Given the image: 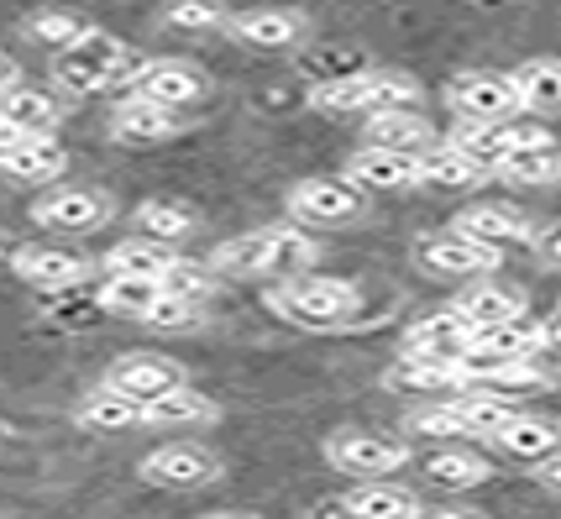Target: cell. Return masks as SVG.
I'll return each instance as SVG.
<instances>
[{
	"label": "cell",
	"instance_id": "cell-1",
	"mask_svg": "<svg viewBox=\"0 0 561 519\" xmlns=\"http://www.w3.org/2000/svg\"><path fill=\"white\" fill-rule=\"evenodd\" d=\"M320 257V242L316 231H305V226H257V231H247V237H231V242H220L210 252V268L220 278H294V273H310Z\"/></svg>",
	"mask_w": 561,
	"mask_h": 519
},
{
	"label": "cell",
	"instance_id": "cell-2",
	"mask_svg": "<svg viewBox=\"0 0 561 519\" xmlns=\"http://www.w3.org/2000/svg\"><path fill=\"white\" fill-rule=\"evenodd\" d=\"M268 310L294 331H346L363 315V295L346 278H325V273H294L278 278L268 289Z\"/></svg>",
	"mask_w": 561,
	"mask_h": 519
},
{
	"label": "cell",
	"instance_id": "cell-3",
	"mask_svg": "<svg viewBox=\"0 0 561 519\" xmlns=\"http://www.w3.org/2000/svg\"><path fill=\"white\" fill-rule=\"evenodd\" d=\"M142 64H137V53L126 48L116 32H100V26H90L79 43H69V48L53 53V79L64 84V90H73V95H100V90H116V84H131V74H137Z\"/></svg>",
	"mask_w": 561,
	"mask_h": 519
},
{
	"label": "cell",
	"instance_id": "cell-4",
	"mask_svg": "<svg viewBox=\"0 0 561 519\" xmlns=\"http://www.w3.org/2000/svg\"><path fill=\"white\" fill-rule=\"evenodd\" d=\"M284 205H289V221L305 226V231H336V226H352L367 210L363 189L352 178H299Z\"/></svg>",
	"mask_w": 561,
	"mask_h": 519
},
{
	"label": "cell",
	"instance_id": "cell-5",
	"mask_svg": "<svg viewBox=\"0 0 561 519\" xmlns=\"http://www.w3.org/2000/svg\"><path fill=\"white\" fill-rule=\"evenodd\" d=\"M325 462L357 483H373V477H393V472L410 462V446L393 441V436H378V430H331L325 441Z\"/></svg>",
	"mask_w": 561,
	"mask_h": 519
},
{
	"label": "cell",
	"instance_id": "cell-6",
	"mask_svg": "<svg viewBox=\"0 0 561 519\" xmlns=\"http://www.w3.org/2000/svg\"><path fill=\"white\" fill-rule=\"evenodd\" d=\"M446 105L457 111V122H514L519 116V90H514V74L462 69L446 84Z\"/></svg>",
	"mask_w": 561,
	"mask_h": 519
},
{
	"label": "cell",
	"instance_id": "cell-7",
	"mask_svg": "<svg viewBox=\"0 0 561 519\" xmlns=\"http://www.w3.org/2000/svg\"><path fill=\"white\" fill-rule=\"evenodd\" d=\"M100 383L116 389V394H126V399H137L147 410V404L169 399L173 389H184L190 372H184V362H173L169 351H126V357H116V362L105 368Z\"/></svg>",
	"mask_w": 561,
	"mask_h": 519
},
{
	"label": "cell",
	"instance_id": "cell-8",
	"mask_svg": "<svg viewBox=\"0 0 561 519\" xmlns=\"http://www.w3.org/2000/svg\"><path fill=\"white\" fill-rule=\"evenodd\" d=\"M116 216L111 195L100 189H84V184H69V189H48V195L32 205V221L53 231V237H90Z\"/></svg>",
	"mask_w": 561,
	"mask_h": 519
},
{
	"label": "cell",
	"instance_id": "cell-9",
	"mask_svg": "<svg viewBox=\"0 0 561 519\" xmlns=\"http://www.w3.org/2000/svg\"><path fill=\"white\" fill-rule=\"evenodd\" d=\"M415 257H420V268L436 273V278H483V273H493L499 263H504V252H499V247L472 242V237H462L457 226L420 237V242H415Z\"/></svg>",
	"mask_w": 561,
	"mask_h": 519
},
{
	"label": "cell",
	"instance_id": "cell-10",
	"mask_svg": "<svg viewBox=\"0 0 561 519\" xmlns=\"http://www.w3.org/2000/svg\"><path fill=\"white\" fill-rule=\"evenodd\" d=\"M137 472L152 488H205L220 477V457L199 441H163L147 451Z\"/></svg>",
	"mask_w": 561,
	"mask_h": 519
},
{
	"label": "cell",
	"instance_id": "cell-11",
	"mask_svg": "<svg viewBox=\"0 0 561 519\" xmlns=\"http://www.w3.org/2000/svg\"><path fill=\"white\" fill-rule=\"evenodd\" d=\"M11 273L22 284H32V289H43V295H69L73 284L90 278V257L69 247H53V242H16Z\"/></svg>",
	"mask_w": 561,
	"mask_h": 519
},
{
	"label": "cell",
	"instance_id": "cell-12",
	"mask_svg": "<svg viewBox=\"0 0 561 519\" xmlns=\"http://www.w3.org/2000/svg\"><path fill=\"white\" fill-rule=\"evenodd\" d=\"M457 231L462 237H472V242H483V247H530L540 231L536 221H530V210H519V205H510V199H483V205H467V210H457Z\"/></svg>",
	"mask_w": 561,
	"mask_h": 519
},
{
	"label": "cell",
	"instance_id": "cell-13",
	"mask_svg": "<svg viewBox=\"0 0 561 519\" xmlns=\"http://www.w3.org/2000/svg\"><path fill=\"white\" fill-rule=\"evenodd\" d=\"M540 346V325H525V321H510V325H489V331H478L472 346H467L462 368L472 372V383L493 368H510V362H530Z\"/></svg>",
	"mask_w": 561,
	"mask_h": 519
},
{
	"label": "cell",
	"instance_id": "cell-14",
	"mask_svg": "<svg viewBox=\"0 0 561 519\" xmlns=\"http://www.w3.org/2000/svg\"><path fill=\"white\" fill-rule=\"evenodd\" d=\"M205 90H210V79L190 58H147L142 69L131 74V95H147V100H158V105H173V111L195 105Z\"/></svg>",
	"mask_w": 561,
	"mask_h": 519
},
{
	"label": "cell",
	"instance_id": "cell-15",
	"mask_svg": "<svg viewBox=\"0 0 561 519\" xmlns=\"http://www.w3.org/2000/svg\"><path fill=\"white\" fill-rule=\"evenodd\" d=\"M310 22L289 11V5H257V11H242L226 22V37L242 43V48H257V53H284V48H299L305 43Z\"/></svg>",
	"mask_w": 561,
	"mask_h": 519
},
{
	"label": "cell",
	"instance_id": "cell-16",
	"mask_svg": "<svg viewBox=\"0 0 561 519\" xmlns=\"http://www.w3.org/2000/svg\"><path fill=\"white\" fill-rule=\"evenodd\" d=\"M451 142L462 152H472L478 163L499 169V163L519 148H546L551 131H546V126H519V122H462L451 131Z\"/></svg>",
	"mask_w": 561,
	"mask_h": 519
},
{
	"label": "cell",
	"instance_id": "cell-17",
	"mask_svg": "<svg viewBox=\"0 0 561 519\" xmlns=\"http://www.w3.org/2000/svg\"><path fill=\"white\" fill-rule=\"evenodd\" d=\"M472 325L446 304L436 315H420L410 331H404V357H425V362H462L467 346H472Z\"/></svg>",
	"mask_w": 561,
	"mask_h": 519
},
{
	"label": "cell",
	"instance_id": "cell-18",
	"mask_svg": "<svg viewBox=\"0 0 561 519\" xmlns=\"http://www.w3.org/2000/svg\"><path fill=\"white\" fill-rule=\"evenodd\" d=\"M451 310H457L472 331H489V325L525 321V295H519L514 284H499L493 273H483V278H467V289L451 299Z\"/></svg>",
	"mask_w": 561,
	"mask_h": 519
},
{
	"label": "cell",
	"instance_id": "cell-19",
	"mask_svg": "<svg viewBox=\"0 0 561 519\" xmlns=\"http://www.w3.org/2000/svg\"><path fill=\"white\" fill-rule=\"evenodd\" d=\"M342 178H352L357 189H378V195H399V189H415L420 184V158H410V152H389V148H357L352 158H346Z\"/></svg>",
	"mask_w": 561,
	"mask_h": 519
},
{
	"label": "cell",
	"instance_id": "cell-20",
	"mask_svg": "<svg viewBox=\"0 0 561 519\" xmlns=\"http://www.w3.org/2000/svg\"><path fill=\"white\" fill-rule=\"evenodd\" d=\"M179 131H184L179 111H173V105H158V100H147V95H126L122 105H116V116H111V137H116V142H137V148L169 142Z\"/></svg>",
	"mask_w": 561,
	"mask_h": 519
},
{
	"label": "cell",
	"instance_id": "cell-21",
	"mask_svg": "<svg viewBox=\"0 0 561 519\" xmlns=\"http://www.w3.org/2000/svg\"><path fill=\"white\" fill-rule=\"evenodd\" d=\"M489 446L493 451H504V457H514V462H540V457H551V451L561 446V420L514 410L510 420L489 436Z\"/></svg>",
	"mask_w": 561,
	"mask_h": 519
},
{
	"label": "cell",
	"instance_id": "cell-22",
	"mask_svg": "<svg viewBox=\"0 0 561 519\" xmlns=\"http://www.w3.org/2000/svg\"><path fill=\"white\" fill-rule=\"evenodd\" d=\"M0 116L16 122L22 131H32V137H53L64 105H58V95H48L43 84H26V79L16 74L11 84H0Z\"/></svg>",
	"mask_w": 561,
	"mask_h": 519
},
{
	"label": "cell",
	"instance_id": "cell-23",
	"mask_svg": "<svg viewBox=\"0 0 561 519\" xmlns=\"http://www.w3.org/2000/svg\"><path fill=\"white\" fill-rule=\"evenodd\" d=\"M363 131H367V148L410 152V158H420L425 148H436V126L425 122L420 111H373Z\"/></svg>",
	"mask_w": 561,
	"mask_h": 519
},
{
	"label": "cell",
	"instance_id": "cell-24",
	"mask_svg": "<svg viewBox=\"0 0 561 519\" xmlns=\"http://www.w3.org/2000/svg\"><path fill=\"white\" fill-rule=\"evenodd\" d=\"M489 173H493L489 163H478V158L462 152L451 137L420 152V184H431V189H478Z\"/></svg>",
	"mask_w": 561,
	"mask_h": 519
},
{
	"label": "cell",
	"instance_id": "cell-25",
	"mask_svg": "<svg viewBox=\"0 0 561 519\" xmlns=\"http://www.w3.org/2000/svg\"><path fill=\"white\" fill-rule=\"evenodd\" d=\"M420 472L436 483V488H451V494H467V488H483L493 477V462L483 451H467V446H440L431 457H420Z\"/></svg>",
	"mask_w": 561,
	"mask_h": 519
},
{
	"label": "cell",
	"instance_id": "cell-26",
	"mask_svg": "<svg viewBox=\"0 0 561 519\" xmlns=\"http://www.w3.org/2000/svg\"><path fill=\"white\" fill-rule=\"evenodd\" d=\"M389 389H404V394H462V389H472V372H467L462 362L399 357L389 368Z\"/></svg>",
	"mask_w": 561,
	"mask_h": 519
},
{
	"label": "cell",
	"instance_id": "cell-27",
	"mask_svg": "<svg viewBox=\"0 0 561 519\" xmlns=\"http://www.w3.org/2000/svg\"><path fill=\"white\" fill-rule=\"evenodd\" d=\"M64 169H69V152L53 137H26L16 152L0 158V178H11V184H58Z\"/></svg>",
	"mask_w": 561,
	"mask_h": 519
},
{
	"label": "cell",
	"instance_id": "cell-28",
	"mask_svg": "<svg viewBox=\"0 0 561 519\" xmlns=\"http://www.w3.org/2000/svg\"><path fill=\"white\" fill-rule=\"evenodd\" d=\"M131 226H137V237L147 242H163V247H179V242H190L195 237V210L184 205V199H142L137 210H131Z\"/></svg>",
	"mask_w": 561,
	"mask_h": 519
},
{
	"label": "cell",
	"instance_id": "cell-29",
	"mask_svg": "<svg viewBox=\"0 0 561 519\" xmlns=\"http://www.w3.org/2000/svg\"><path fill=\"white\" fill-rule=\"evenodd\" d=\"M519 111L530 116H561V58H525L514 69Z\"/></svg>",
	"mask_w": 561,
	"mask_h": 519
},
{
	"label": "cell",
	"instance_id": "cell-30",
	"mask_svg": "<svg viewBox=\"0 0 561 519\" xmlns=\"http://www.w3.org/2000/svg\"><path fill=\"white\" fill-rule=\"evenodd\" d=\"M310 105L320 116H367L373 111V69H352V74H331L310 90Z\"/></svg>",
	"mask_w": 561,
	"mask_h": 519
},
{
	"label": "cell",
	"instance_id": "cell-31",
	"mask_svg": "<svg viewBox=\"0 0 561 519\" xmlns=\"http://www.w3.org/2000/svg\"><path fill=\"white\" fill-rule=\"evenodd\" d=\"M346 509H352V519H420V498L389 477H373L346 494Z\"/></svg>",
	"mask_w": 561,
	"mask_h": 519
},
{
	"label": "cell",
	"instance_id": "cell-32",
	"mask_svg": "<svg viewBox=\"0 0 561 519\" xmlns=\"http://www.w3.org/2000/svg\"><path fill=\"white\" fill-rule=\"evenodd\" d=\"M79 425H90V430H137V425H147V410L137 404V399L116 394V389H90V394L79 399Z\"/></svg>",
	"mask_w": 561,
	"mask_h": 519
},
{
	"label": "cell",
	"instance_id": "cell-33",
	"mask_svg": "<svg viewBox=\"0 0 561 519\" xmlns=\"http://www.w3.org/2000/svg\"><path fill=\"white\" fill-rule=\"evenodd\" d=\"M179 257L173 247H163V242H147V237H126V242H116V247L105 252V273H116V278H163L169 273V263Z\"/></svg>",
	"mask_w": 561,
	"mask_h": 519
},
{
	"label": "cell",
	"instance_id": "cell-34",
	"mask_svg": "<svg viewBox=\"0 0 561 519\" xmlns=\"http://www.w3.org/2000/svg\"><path fill=\"white\" fill-rule=\"evenodd\" d=\"M493 173H499L504 184H514V189H551V184H561V148L557 142H546V148H519Z\"/></svg>",
	"mask_w": 561,
	"mask_h": 519
},
{
	"label": "cell",
	"instance_id": "cell-35",
	"mask_svg": "<svg viewBox=\"0 0 561 519\" xmlns=\"http://www.w3.org/2000/svg\"><path fill=\"white\" fill-rule=\"evenodd\" d=\"M158 295H163V289H158L152 278H116V273H105V284L95 289V304L105 315H122V321L142 325V315L152 310Z\"/></svg>",
	"mask_w": 561,
	"mask_h": 519
},
{
	"label": "cell",
	"instance_id": "cell-36",
	"mask_svg": "<svg viewBox=\"0 0 561 519\" xmlns=\"http://www.w3.org/2000/svg\"><path fill=\"white\" fill-rule=\"evenodd\" d=\"M216 420H220L216 399L195 394L190 383L173 389L169 399H158V404H147V425H216Z\"/></svg>",
	"mask_w": 561,
	"mask_h": 519
},
{
	"label": "cell",
	"instance_id": "cell-37",
	"mask_svg": "<svg viewBox=\"0 0 561 519\" xmlns=\"http://www.w3.org/2000/svg\"><path fill=\"white\" fill-rule=\"evenodd\" d=\"M158 289L179 299H195V304H210L220 295V273L210 263H195V257H173L169 273L158 278Z\"/></svg>",
	"mask_w": 561,
	"mask_h": 519
},
{
	"label": "cell",
	"instance_id": "cell-38",
	"mask_svg": "<svg viewBox=\"0 0 561 519\" xmlns=\"http://www.w3.org/2000/svg\"><path fill=\"white\" fill-rule=\"evenodd\" d=\"M22 32L32 37V43H48L53 53L69 48V43H79L84 32H90V22L79 16V11H58V5H48V11H32L22 22Z\"/></svg>",
	"mask_w": 561,
	"mask_h": 519
},
{
	"label": "cell",
	"instance_id": "cell-39",
	"mask_svg": "<svg viewBox=\"0 0 561 519\" xmlns=\"http://www.w3.org/2000/svg\"><path fill=\"white\" fill-rule=\"evenodd\" d=\"M420 100H425V90H420L415 74H404V69H373V111H420Z\"/></svg>",
	"mask_w": 561,
	"mask_h": 519
},
{
	"label": "cell",
	"instance_id": "cell-40",
	"mask_svg": "<svg viewBox=\"0 0 561 519\" xmlns=\"http://www.w3.org/2000/svg\"><path fill=\"white\" fill-rule=\"evenodd\" d=\"M226 5L220 0H173L169 11H163V26L173 32H226Z\"/></svg>",
	"mask_w": 561,
	"mask_h": 519
},
{
	"label": "cell",
	"instance_id": "cell-41",
	"mask_svg": "<svg viewBox=\"0 0 561 519\" xmlns=\"http://www.w3.org/2000/svg\"><path fill=\"white\" fill-rule=\"evenodd\" d=\"M142 325L147 331H195V325H205V304L179 299V295H158L152 310L142 315Z\"/></svg>",
	"mask_w": 561,
	"mask_h": 519
},
{
	"label": "cell",
	"instance_id": "cell-42",
	"mask_svg": "<svg viewBox=\"0 0 561 519\" xmlns=\"http://www.w3.org/2000/svg\"><path fill=\"white\" fill-rule=\"evenodd\" d=\"M551 378L536 368V362H510V368H493V372H483L472 389H489V394H536V389H546Z\"/></svg>",
	"mask_w": 561,
	"mask_h": 519
},
{
	"label": "cell",
	"instance_id": "cell-43",
	"mask_svg": "<svg viewBox=\"0 0 561 519\" xmlns=\"http://www.w3.org/2000/svg\"><path fill=\"white\" fill-rule=\"evenodd\" d=\"M530 477H536L546 494H561V446L551 451V457H540V462H530Z\"/></svg>",
	"mask_w": 561,
	"mask_h": 519
},
{
	"label": "cell",
	"instance_id": "cell-44",
	"mask_svg": "<svg viewBox=\"0 0 561 519\" xmlns=\"http://www.w3.org/2000/svg\"><path fill=\"white\" fill-rule=\"evenodd\" d=\"M26 137H32V131H22L16 122H5V116H0V158H5V152H16Z\"/></svg>",
	"mask_w": 561,
	"mask_h": 519
},
{
	"label": "cell",
	"instance_id": "cell-45",
	"mask_svg": "<svg viewBox=\"0 0 561 519\" xmlns=\"http://www.w3.org/2000/svg\"><path fill=\"white\" fill-rule=\"evenodd\" d=\"M540 346H546V351H557V357H561V310H557V315H546V321H540Z\"/></svg>",
	"mask_w": 561,
	"mask_h": 519
},
{
	"label": "cell",
	"instance_id": "cell-46",
	"mask_svg": "<svg viewBox=\"0 0 561 519\" xmlns=\"http://www.w3.org/2000/svg\"><path fill=\"white\" fill-rule=\"evenodd\" d=\"M420 519H483V515L462 509V504H440V509H420Z\"/></svg>",
	"mask_w": 561,
	"mask_h": 519
},
{
	"label": "cell",
	"instance_id": "cell-47",
	"mask_svg": "<svg viewBox=\"0 0 561 519\" xmlns=\"http://www.w3.org/2000/svg\"><path fill=\"white\" fill-rule=\"evenodd\" d=\"M536 247L551 257V263H561V226H551V231H540L536 237Z\"/></svg>",
	"mask_w": 561,
	"mask_h": 519
},
{
	"label": "cell",
	"instance_id": "cell-48",
	"mask_svg": "<svg viewBox=\"0 0 561 519\" xmlns=\"http://www.w3.org/2000/svg\"><path fill=\"white\" fill-rule=\"evenodd\" d=\"M16 79V58L11 53H0V84H11Z\"/></svg>",
	"mask_w": 561,
	"mask_h": 519
},
{
	"label": "cell",
	"instance_id": "cell-49",
	"mask_svg": "<svg viewBox=\"0 0 561 519\" xmlns=\"http://www.w3.org/2000/svg\"><path fill=\"white\" fill-rule=\"evenodd\" d=\"M205 519H263V515H242V509H226V515H205Z\"/></svg>",
	"mask_w": 561,
	"mask_h": 519
},
{
	"label": "cell",
	"instance_id": "cell-50",
	"mask_svg": "<svg viewBox=\"0 0 561 519\" xmlns=\"http://www.w3.org/2000/svg\"><path fill=\"white\" fill-rule=\"evenodd\" d=\"M11 252H16V242H11V237L0 231V257H5V263H11Z\"/></svg>",
	"mask_w": 561,
	"mask_h": 519
}]
</instances>
